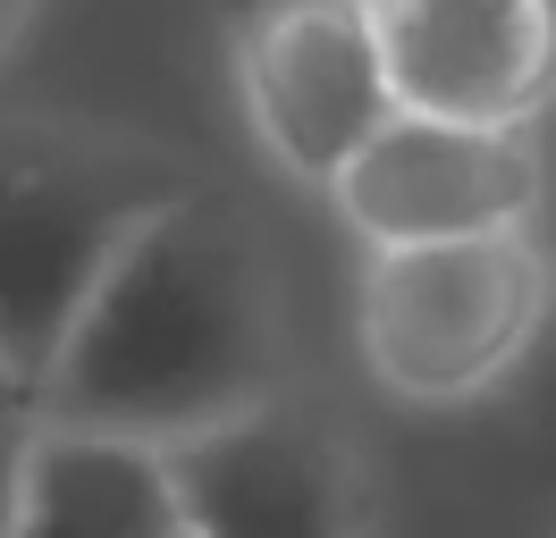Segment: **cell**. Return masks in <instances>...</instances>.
I'll list each match as a JSON object with an SVG mask.
<instances>
[{
  "mask_svg": "<svg viewBox=\"0 0 556 538\" xmlns=\"http://www.w3.org/2000/svg\"><path fill=\"white\" fill-rule=\"evenodd\" d=\"M270 396H287V303L270 244L228 194L186 185L76 311L60 362L35 387V421L177 446Z\"/></svg>",
  "mask_w": 556,
  "mask_h": 538,
  "instance_id": "obj_1",
  "label": "cell"
},
{
  "mask_svg": "<svg viewBox=\"0 0 556 538\" xmlns=\"http://www.w3.org/2000/svg\"><path fill=\"white\" fill-rule=\"evenodd\" d=\"M329 202H338V219L371 253L497 235V228H522L540 210V143L506 134V127H455V118L396 110L346 161Z\"/></svg>",
  "mask_w": 556,
  "mask_h": 538,
  "instance_id": "obj_6",
  "label": "cell"
},
{
  "mask_svg": "<svg viewBox=\"0 0 556 538\" xmlns=\"http://www.w3.org/2000/svg\"><path fill=\"white\" fill-rule=\"evenodd\" d=\"M9 538H186V504L169 479V446L118 430L35 421L17 530Z\"/></svg>",
  "mask_w": 556,
  "mask_h": 538,
  "instance_id": "obj_8",
  "label": "cell"
},
{
  "mask_svg": "<svg viewBox=\"0 0 556 538\" xmlns=\"http://www.w3.org/2000/svg\"><path fill=\"white\" fill-rule=\"evenodd\" d=\"M396 101L531 134L556 101V0H371Z\"/></svg>",
  "mask_w": 556,
  "mask_h": 538,
  "instance_id": "obj_7",
  "label": "cell"
},
{
  "mask_svg": "<svg viewBox=\"0 0 556 538\" xmlns=\"http://www.w3.org/2000/svg\"><path fill=\"white\" fill-rule=\"evenodd\" d=\"M26 17H35V0H0V60L17 51V34H26Z\"/></svg>",
  "mask_w": 556,
  "mask_h": 538,
  "instance_id": "obj_10",
  "label": "cell"
},
{
  "mask_svg": "<svg viewBox=\"0 0 556 538\" xmlns=\"http://www.w3.org/2000/svg\"><path fill=\"white\" fill-rule=\"evenodd\" d=\"M540 311H548V269L522 228H497L371 253L354 295V336L388 396L464 404L515 370Z\"/></svg>",
  "mask_w": 556,
  "mask_h": 538,
  "instance_id": "obj_3",
  "label": "cell"
},
{
  "mask_svg": "<svg viewBox=\"0 0 556 538\" xmlns=\"http://www.w3.org/2000/svg\"><path fill=\"white\" fill-rule=\"evenodd\" d=\"M169 479L186 538H363L371 513L363 454L287 396L177 437Z\"/></svg>",
  "mask_w": 556,
  "mask_h": 538,
  "instance_id": "obj_5",
  "label": "cell"
},
{
  "mask_svg": "<svg viewBox=\"0 0 556 538\" xmlns=\"http://www.w3.org/2000/svg\"><path fill=\"white\" fill-rule=\"evenodd\" d=\"M194 177L152 143L0 127V370L26 387V404L110 261Z\"/></svg>",
  "mask_w": 556,
  "mask_h": 538,
  "instance_id": "obj_2",
  "label": "cell"
},
{
  "mask_svg": "<svg viewBox=\"0 0 556 538\" xmlns=\"http://www.w3.org/2000/svg\"><path fill=\"white\" fill-rule=\"evenodd\" d=\"M0 396H17V404H26V387H17V379H9V370H0Z\"/></svg>",
  "mask_w": 556,
  "mask_h": 538,
  "instance_id": "obj_11",
  "label": "cell"
},
{
  "mask_svg": "<svg viewBox=\"0 0 556 538\" xmlns=\"http://www.w3.org/2000/svg\"><path fill=\"white\" fill-rule=\"evenodd\" d=\"M253 134L287 177L338 185L346 161L405 110L371 0H270L237 42Z\"/></svg>",
  "mask_w": 556,
  "mask_h": 538,
  "instance_id": "obj_4",
  "label": "cell"
},
{
  "mask_svg": "<svg viewBox=\"0 0 556 538\" xmlns=\"http://www.w3.org/2000/svg\"><path fill=\"white\" fill-rule=\"evenodd\" d=\"M26 446H35V404L0 396V538L17 530V488H26Z\"/></svg>",
  "mask_w": 556,
  "mask_h": 538,
  "instance_id": "obj_9",
  "label": "cell"
}]
</instances>
